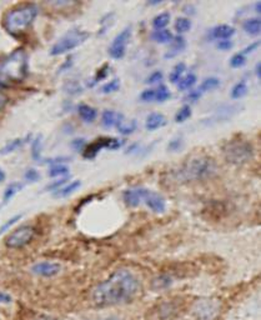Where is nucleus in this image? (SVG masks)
Returning <instances> with one entry per match:
<instances>
[{
	"mask_svg": "<svg viewBox=\"0 0 261 320\" xmlns=\"http://www.w3.org/2000/svg\"><path fill=\"white\" fill-rule=\"evenodd\" d=\"M140 100L144 103H152L155 101V89H145L140 94Z\"/></svg>",
	"mask_w": 261,
	"mask_h": 320,
	"instance_id": "obj_45",
	"label": "nucleus"
},
{
	"mask_svg": "<svg viewBox=\"0 0 261 320\" xmlns=\"http://www.w3.org/2000/svg\"><path fill=\"white\" fill-rule=\"evenodd\" d=\"M8 86H9V83H8V80L5 79V78L3 77L2 74H0V90H3V89H7Z\"/></svg>",
	"mask_w": 261,
	"mask_h": 320,
	"instance_id": "obj_53",
	"label": "nucleus"
},
{
	"mask_svg": "<svg viewBox=\"0 0 261 320\" xmlns=\"http://www.w3.org/2000/svg\"><path fill=\"white\" fill-rule=\"evenodd\" d=\"M71 65H73V58L70 57V58H68V59L64 62V64H63L62 67L59 68V73H63L64 70L69 69V68H71Z\"/></svg>",
	"mask_w": 261,
	"mask_h": 320,
	"instance_id": "obj_51",
	"label": "nucleus"
},
{
	"mask_svg": "<svg viewBox=\"0 0 261 320\" xmlns=\"http://www.w3.org/2000/svg\"><path fill=\"white\" fill-rule=\"evenodd\" d=\"M201 95H202V94L200 93V91L197 90V89H191V90H190L189 93L186 94L185 100L186 101H192V103H195V101H197L200 98H201Z\"/></svg>",
	"mask_w": 261,
	"mask_h": 320,
	"instance_id": "obj_48",
	"label": "nucleus"
},
{
	"mask_svg": "<svg viewBox=\"0 0 261 320\" xmlns=\"http://www.w3.org/2000/svg\"><path fill=\"white\" fill-rule=\"evenodd\" d=\"M141 203H144L152 213L162 214L166 210V200L160 193L146 188H139Z\"/></svg>",
	"mask_w": 261,
	"mask_h": 320,
	"instance_id": "obj_10",
	"label": "nucleus"
},
{
	"mask_svg": "<svg viewBox=\"0 0 261 320\" xmlns=\"http://www.w3.org/2000/svg\"><path fill=\"white\" fill-rule=\"evenodd\" d=\"M186 49V40L183 35H176L174 36L173 40L170 43V48L168 49L164 58L165 59H174V58L178 57L179 54L183 53Z\"/></svg>",
	"mask_w": 261,
	"mask_h": 320,
	"instance_id": "obj_16",
	"label": "nucleus"
},
{
	"mask_svg": "<svg viewBox=\"0 0 261 320\" xmlns=\"http://www.w3.org/2000/svg\"><path fill=\"white\" fill-rule=\"evenodd\" d=\"M119 89H120V79L114 78V79L105 83L104 85L101 86L100 90H101L102 94H112V93H115V91H118Z\"/></svg>",
	"mask_w": 261,
	"mask_h": 320,
	"instance_id": "obj_38",
	"label": "nucleus"
},
{
	"mask_svg": "<svg viewBox=\"0 0 261 320\" xmlns=\"http://www.w3.org/2000/svg\"><path fill=\"white\" fill-rule=\"evenodd\" d=\"M242 29L247 35L257 36L261 31V20L260 18H250L242 23Z\"/></svg>",
	"mask_w": 261,
	"mask_h": 320,
	"instance_id": "obj_21",
	"label": "nucleus"
},
{
	"mask_svg": "<svg viewBox=\"0 0 261 320\" xmlns=\"http://www.w3.org/2000/svg\"><path fill=\"white\" fill-rule=\"evenodd\" d=\"M163 79H164V73L162 72V70H155V72H152L151 74L147 75V78L145 79V83L146 84H158V83H162Z\"/></svg>",
	"mask_w": 261,
	"mask_h": 320,
	"instance_id": "obj_41",
	"label": "nucleus"
},
{
	"mask_svg": "<svg viewBox=\"0 0 261 320\" xmlns=\"http://www.w3.org/2000/svg\"><path fill=\"white\" fill-rule=\"evenodd\" d=\"M123 200L129 208H136L141 204L140 199V191L139 188H133V189H126L123 193Z\"/></svg>",
	"mask_w": 261,
	"mask_h": 320,
	"instance_id": "obj_18",
	"label": "nucleus"
},
{
	"mask_svg": "<svg viewBox=\"0 0 261 320\" xmlns=\"http://www.w3.org/2000/svg\"><path fill=\"white\" fill-rule=\"evenodd\" d=\"M125 144V141L120 140L117 138H100L93 141L91 144H88L86 148L84 149L83 156L85 159H94L96 158L97 154L102 150V149H110V150H118L121 146Z\"/></svg>",
	"mask_w": 261,
	"mask_h": 320,
	"instance_id": "obj_9",
	"label": "nucleus"
},
{
	"mask_svg": "<svg viewBox=\"0 0 261 320\" xmlns=\"http://www.w3.org/2000/svg\"><path fill=\"white\" fill-rule=\"evenodd\" d=\"M166 124H168V120H166L165 115L162 114V113H150L146 117V119H145V129L147 132H155L158 129H162Z\"/></svg>",
	"mask_w": 261,
	"mask_h": 320,
	"instance_id": "obj_15",
	"label": "nucleus"
},
{
	"mask_svg": "<svg viewBox=\"0 0 261 320\" xmlns=\"http://www.w3.org/2000/svg\"><path fill=\"white\" fill-rule=\"evenodd\" d=\"M247 91H249V88H247L246 81L240 80L237 81L233 88H231L230 96L233 100H240V99H242L245 95H246Z\"/></svg>",
	"mask_w": 261,
	"mask_h": 320,
	"instance_id": "obj_24",
	"label": "nucleus"
},
{
	"mask_svg": "<svg viewBox=\"0 0 261 320\" xmlns=\"http://www.w3.org/2000/svg\"><path fill=\"white\" fill-rule=\"evenodd\" d=\"M24 184L20 182H13L5 188L4 193H3V203L8 204L20 190H23Z\"/></svg>",
	"mask_w": 261,
	"mask_h": 320,
	"instance_id": "obj_23",
	"label": "nucleus"
},
{
	"mask_svg": "<svg viewBox=\"0 0 261 320\" xmlns=\"http://www.w3.org/2000/svg\"><path fill=\"white\" fill-rule=\"evenodd\" d=\"M260 46V41L259 40H256V41H252V43H250L249 45L246 46V48H244L242 49V51L241 53L245 55V57H246L247 54H251V53H254L255 50H256L257 48H259Z\"/></svg>",
	"mask_w": 261,
	"mask_h": 320,
	"instance_id": "obj_49",
	"label": "nucleus"
},
{
	"mask_svg": "<svg viewBox=\"0 0 261 320\" xmlns=\"http://www.w3.org/2000/svg\"><path fill=\"white\" fill-rule=\"evenodd\" d=\"M192 23L189 18L185 17H180L175 20V24H174V29L178 33V35H183V34L188 33V31L191 29Z\"/></svg>",
	"mask_w": 261,
	"mask_h": 320,
	"instance_id": "obj_30",
	"label": "nucleus"
},
{
	"mask_svg": "<svg viewBox=\"0 0 261 320\" xmlns=\"http://www.w3.org/2000/svg\"><path fill=\"white\" fill-rule=\"evenodd\" d=\"M69 160H70L69 156H55V158L43 159L40 163H44V164H49V165H55V164H65V163L69 162Z\"/></svg>",
	"mask_w": 261,
	"mask_h": 320,
	"instance_id": "obj_46",
	"label": "nucleus"
},
{
	"mask_svg": "<svg viewBox=\"0 0 261 320\" xmlns=\"http://www.w3.org/2000/svg\"><path fill=\"white\" fill-rule=\"evenodd\" d=\"M185 72H186V64L184 62H180L178 63V64L174 65L173 70H171L170 74H169V80H170V83L178 84L179 80L184 77V73Z\"/></svg>",
	"mask_w": 261,
	"mask_h": 320,
	"instance_id": "obj_28",
	"label": "nucleus"
},
{
	"mask_svg": "<svg viewBox=\"0 0 261 320\" xmlns=\"http://www.w3.org/2000/svg\"><path fill=\"white\" fill-rule=\"evenodd\" d=\"M216 48L221 51H228L234 48V41L231 39H228V40H218Z\"/></svg>",
	"mask_w": 261,
	"mask_h": 320,
	"instance_id": "obj_47",
	"label": "nucleus"
},
{
	"mask_svg": "<svg viewBox=\"0 0 261 320\" xmlns=\"http://www.w3.org/2000/svg\"><path fill=\"white\" fill-rule=\"evenodd\" d=\"M139 290L140 280L138 277L128 269H119L94 288L91 300L100 308L120 305L133 300Z\"/></svg>",
	"mask_w": 261,
	"mask_h": 320,
	"instance_id": "obj_1",
	"label": "nucleus"
},
{
	"mask_svg": "<svg viewBox=\"0 0 261 320\" xmlns=\"http://www.w3.org/2000/svg\"><path fill=\"white\" fill-rule=\"evenodd\" d=\"M255 12H256L257 14H260L261 13V3L260 2L255 3Z\"/></svg>",
	"mask_w": 261,
	"mask_h": 320,
	"instance_id": "obj_57",
	"label": "nucleus"
},
{
	"mask_svg": "<svg viewBox=\"0 0 261 320\" xmlns=\"http://www.w3.org/2000/svg\"><path fill=\"white\" fill-rule=\"evenodd\" d=\"M192 112H191V108H190V105H188V104H185V105H183L180 108V109L176 112L175 114V122L178 123V124H181V123H185L186 120L189 119L190 117H191Z\"/></svg>",
	"mask_w": 261,
	"mask_h": 320,
	"instance_id": "obj_35",
	"label": "nucleus"
},
{
	"mask_svg": "<svg viewBox=\"0 0 261 320\" xmlns=\"http://www.w3.org/2000/svg\"><path fill=\"white\" fill-rule=\"evenodd\" d=\"M168 151L171 153H176V151H180L184 148V139L183 136H175V138L171 139L168 144Z\"/></svg>",
	"mask_w": 261,
	"mask_h": 320,
	"instance_id": "obj_39",
	"label": "nucleus"
},
{
	"mask_svg": "<svg viewBox=\"0 0 261 320\" xmlns=\"http://www.w3.org/2000/svg\"><path fill=\"white\" fill-rule=\"evenodd\" d=\"M91 320H121L120 318L114 315H110V316H104V318H97V319H91Z\"/></svg>",
	"mask_w": 261,
	"mask_h": 320,
	"instance_id": "obj_55",
	"label": "nucleus"
},
{
	"mask_svg": "<svg viewBox=\"0 0 261 320\" xmlns=\"http://www.w3.org/2000/svg\"><path fill=\"white\" fill-rule=\"evenodd\" d=\"M124 120H125V117L123 113L117 112V110L107 109L101 113V125L105 129L118 128Z\"/></svg>",
	"mask_w": 261,
	"mask_h": 320,
	"instance_id": "obj_12",
	"label": "nucleus"
},
{
	"mask_svg": "<svg viewBox=\"0 0 261 320\" xmlns=\"http://www.w3.org/2000/svg\"><path fill=\"white\" fill-rule=\"evenodd\" d=\"M39 15V7L34 3H22L10 8L2 19V25L8 34L17 36L24 33L35 22Z\"/></svg>",
	"mask_w": 261,
	"mask_h": 320,
	"instance_id": "obj_2",
	"label": "nucleus"
},
{
	"mask_svg": "<svg viewBox=\"0 0 261 320\" xmlns=\"http://www.w3.org/2000/svg\"><path fill=\"white\" fill-rule=\"evenodd\" d=\"M63 89H64V91L68 95L71 96L79 95V94L83 93L84 90L83 85H81L78 80H68L67 83L64 84V86H63Z\"/></svg>",
	"mask_w": 261,
	"mask_h": 320,
	"instance_id": "obj_31",
	"label": "nucleus"
},
{
	"mask_svg": "<svg viewBox=\"0 0 261 320\" xmlns=\"http://www.w3.org/2000/svg\"><path fill=\"white\" fill-rule=\"evenodd\" d=\"M171 283H173V279L169 275H159V277L152 280V288L155 290H162L170 287Z\"/></svg>",
	"mask_w": 261,
	"mask_h": 320,
	"instance_id": "obj_33",
	"label": "nucleus"
},
{
	"mask_svg": "<svg viewBox=\"0 0 261 320\" xmlns=\"http://www.w3.org/2000/svg\"><path fill=\"white\" fill-rule=\"evenodd\" d=\"M235 33L236 29L231 27V25L220 24L216 25L215 28H213L209 31V36L210 39H214V40H228V39L233 38Z\"/></svg>",
	"mask_w": 261,
	"mask_h": 320,
	"instance_id": "obj_14",
	"label": "nucleus"
},
{
	"mask_svg": "<svg viewBox=\"0 0 261 320\" xmlns=\"http://www.w3.org/2000/svg\"><path fill=\"white\" fill-rule=\"evenodd\" d=\"M8 101H9L8 96L5 95L4 93H0V110H3L5 106H7Z\"/></svg>",
	"mask_w": 261,
	"mask_h": 320,
	"instance_id": "obj_52",
	"label": "nucleus"
},
{
	"mask_svg": "<svg viewBox=\"0 0 261 320\" xmlns=\"http://www.w3.org/2000/svg\"><path fill=\"white\" fill-rule=\"evenodd\" d=\"M136 128H138V122L134 119L129 123H126L125 120H124V122L121 123L120 125H119L117 129L119 130V133H120L121 135H130V134H133L134 132H135Z\"/></svg>",
	"mask_w": 261,
	"mask_h": 320,
	"instance_id": "obj_34",
	"label": "nucleus"
},
{
	"mask_svg": "<svg viewBox=\"0 0 261 320\" xmlns=\"http://www.w3.org/2000/svg\"><path fill=\"white\" fill-rule=\"evenodd\" d=\"M255 75L259 79L261 78V63H256V65H255Z\"/></svg>",
	"mask_w": 261,
	"mask_h": 320,
	"instance_id": "obj_54",
	"label": "nucleus"
},
{
	"mask_svg": "<svg viewBox=\"0 0 261 320\" xmlns=\"http://www.w3.org/2000/svg\"><path fill=\"white\" fill-rule=\"evenodd\" d=\"M5 179H7V175H5V172L2 169V168H0V183L5 182Z\"/></svg>",
	"mask_w": 261,
	"mask_h": 320,
	"instance_id": "obj_56",
	"label": "nucleus"
},
{
	"mask_svg": "<svg viewBox=\"0 0 261 320\" xmlns=\"http://www.w3.org/2000/svg\"><path fill=\"white\" fill-rule=\"evenodd\" d=\"M62 272V265L55 261H39L31 266V273L38 277L53 278Z\"/></svg>",
	"mask_w": 261,
	"mask_h": 320,
	"instance_id": "obj_11",
	"label": "nucleus"
},
{
	"mask_svg": "<svg viewBox=\"0 0 261 320\" xmlns=\"http://www.w3.org/2000/svg\"><path fill=\"white\" fill-rule=\"evenodd\" d=\"M215 172V160L209 156H199V158L189 160L185 164L174 170L173 177L179 183L201 182V180L213 177Z\"/></svg>",
	"mask_w": 261,
	"mask_h": 320,
	"instance_id": "obj_3",
	"label": "nucleus"
},
{
	"mask_svg": "<svg viewBox=\"0 0 261 320\" xmlns=\"http://www.w3.org/2000/svg\"><path fill=\"white\" fill-rule=\"evenodd\" d=\"M150 38L152 41L158 44H170L174 38V34L168 29H162V30H154L150 34Z\"/></svg>",
	"mask_w": 261,
	"mask_h": 320,
	"instance_id": "obj_22",
	"label": "nucleus"
},
{
	"mask_svg": "<svg viewBox=\"0 0 261 320\" xmlns=\"http://www.w3.org/2000/svg\"><path fill=\"white\" fill-rule=\"evenodd\" d=\"M171 20V15L170 13L168 12H163L160 14H158L156 17L152 19L151 25L154 28V30H162V29H166L169 24H170Z\"/></svg>",
	"mask_w": 261,
	"mask_h": 320,
	"instance_id": "obj_25",
	"label": "nucleus"
},
{
	"mask_svg": "<svg viewBox=\"0 0 261 320\" xmlns=\"http://www.w3.org/2000/svg\"><path fill=\"white\" fill-rule=\"evenodd\" d=\"M81 187V182L80 180H71V182L67 183L64 187H62L60 189H58L57 191H54V198L58 199H63V198H68L71 194L75 193L79 188Z\"/></svg>",
	"mask_w": 261,
	"mask_h": 320,
	"instance_id": "obj_19",
	"label": "nucleus"
},
{
	"mask_svg": "<svg viewBox=\"0 0 261 320\" xmlns=\"http://www.w3.org/2000/svg\"><path fill=\"white\" fill-rule=\"evenodd\" d=\"M90 38V33L79 28H73L64 34L60 39H58L57 43L50 48V55L51 57H59L73 51L81 44L85 43Z\"/></svg>",
	"mask_w": 261,
	"mask_h": 320,
	"instance_id": "obj_6",
	"label": "nucleus"
},
{
	"mask_svg": "<svg viewBox=\"0 0 261 320\" xmlns=\"http://www.w3.org/2000/svg\"><path fill=\"white\" fill-rule=\"evenodd\" d=\"M197 77L194 74V73H189V74L184 75L179 83L176 84L178 85V89L180 91H186V90H191L194 88V85L196 84Z\"/></svg>",
	"mask_w": 261,
	"mask_h": 320,
	"instance_id": "obj_26",
	"label": "nucleus"
},
{
	"mask_svg": "<svg viewBox=\"0 0 261 320\" xmlns=\"http://www.w3.org/2000/svg\"><path fill=\"white\" fill-rule=\"evenodd\" d=\"M24 179L29 183H36L40 180V173L36 169H34V168H29V169H26V172L24 173Z\"/></svg>",
	"mask_w": 261,
	"mask_h": 320,
	"instance_id": "obj_40",
	"label": "nucleus"
},
{
	"mask_svg": "<svg viewBox=\"0 0 261 320\" xmlns=\"http://www.w3.org/2000/svg\"><path fill=\"white\" fill-rule=\"evenodd\" d=\"M86 145H88V143H86V139L84 138H76L70 143V146L74 149V150L81 151V153H83L84 149L86 148Z\"/></svg>",
	"mask_w": 261,
	"mask_h": 320,
	"instance_id": "obj_44",
	"label": "nucleus"
},
{
	"mask_svg": "<svg viewBox=\"0 0 261 320\" xmlns=\"http://www.w3.org/2000/svg\"><path fill=\"white\" fill-rule=\"evenodd\" d=\"M41 151H43V135L39 134V135L34 136L30 141V154L34 162L40 163L43 160Z\"/></svg>",
	"mask_w": 261,
	"mask_h": 320,
	"instance_id": "obj_20",
	"label": "nucleus"
},
{
	"mask_svg": "<svg viewBox=\"0 0 261 320\" xmlns=\"http://www.w3.org/2000/svg\"><path fill=\"white\" fill-rule=\"evenodd\" d=\"M69 172L70 169L67 164H55L50 165L47 175L50 178H64L69 177Z\"/></svg>",
	"mask_w": 261,
	"mask_h": 320,
	"instance_id": "obj_27",
	"label": "nucleus"
},
{
	"mask_svg": "<svg viewBox=\"0 0 261 320\" xmlns=\"http://www.w3.org/2000/svg\"><path fill=\"white\" fill-rule=\"evenodd\" d=\"M38 320H54L53 318H49V316H40Z\"/></svg>",
	"mask_w": 261,
	"mask_h": 320,
	"instance_id": "obj_59",
	"label": "nucleus"
},
{
	"mask_svg": "<svg viewBox=\"0 0 261 320\" xmlns=\"http://www.w3.org/2000/svg\"><path fill=\"white\" fill-rule=\"evenodd\" d=\"M34 237H35V228L31 225H22L8 235L5 245L9 249H22L30 244Z\"/></svg>",
	"mask_w": 261,
	"mask_h": 320,
	"instance_id": "obj_7",
	"label": "nucleus"
},
{
	"mask_svg": "<svg viewBox=\"0 0 261 320\" xmlns=\"http://www.w3.org/2000/svg\"><path fill=\"white\" fill-rule=\"evenodd\" d=\"M29 62L24 49H17L0 62V74L7 80L22 81L28 77Z\"/></svg>",
	"mask_w": 261,
	"mask_h": 320,
	"instance_id": "obj_4",
	"label": "nucleus"
},
{
	"mask_svg": "<svg viewBox=\"0 0 261 320\" xmlns=\"http://www.w3.org/2000/svg\"><path fill=\"white\" fill-rule=\"evenodd\" d=\"M247 63V58L245 57L244 54L240 51V53H236L234 54L233 57L230 58V62H229V64H230L231 68H234V69H240V68L245 67Z\"/></svg>",
	"mask_w": 261,
	"mask_h": 320,
	"instance_id": "obj_36",
	"label": "nucleus"
},
{
	"mask_svg": "<svg viewBox=\"0 0 261 320\" xmlns=\"http://www.w3.org/2000/svg\"><path fill=\"white\" fill-rule=\"evenodd\" d=\"M131 25H128L118 33L115 35V38L113 39V41L110 43L109 49H108V53H109L110 58L114 60H120L123 59L126 55V50H128L129 41L131 39Z\"/></svg>",
	"mask_w": 261,
	"mask_h": 320,
	"instance_id": "obj_8",
	"label": "nucleus"
},
{
	"mask_svg": "<svg viewBox=\"0 0 261 320\" xmlns=\"http://www.w3.org/2000/svg\"><path fill=\"white\" fill-rule=\"evenodd\" d=\"M12 300L13 299L12 296H10V294L0 290V304H10L12 303Z\"/></svg>",
	"mask_w": 261,
	"mask_h": 320,
	"instance_id": "obj_50",
	"label": "nucleus"
},
{
	"mask_svg": "<svg viewBox=\"0 0 261 320\" xmlns=\"http://www.w3.org/2000/svg\"><path fill=\"white\" fill-rule=\"evenodd\" d=\"M219 85H220V79H219V78L209 77L201 81V84L199 85L197 90H199L201 94H204V93H207V91L215 90L216 88H219Z\"/></svg>",
	"mask_w": 261,
	"mask_h": 320,
	"instance_id": "obj_29",
	"label": "nucleus"
},
{
	"mask_svg": "<svg viewBox=\"0 0 261 320\" xmlns=\"http://www.w3.org/2000/svg\"><path fill=\"white\" fill-rule=\"evenodd\" d=\"M79 118L86 124H91L96 120L97 110L94 106L88 105V104H79L78 105Z\"/></svg>",
	"mask_w": 261,
	"mask_h": 320,
	"instance_id": "obj_17",
	"label": "nucleus"
},
{
	"mask_svg": "<svg viewBox=\"0 0 261 320\" xmlns=\"http://www.w3.org/2000/svg\"><path fill=\"white\" fill-rule=\"evenodd\" d=\"M22 218H23V214H17V215H14V217L10 218V219H8L7 222H5L4 224H3L2 227H0V234L5 233L7 230H9L10 228H12L13 225L17 224V223L19 222V220L22 219Z\"/></svg>",
	"mask_w": 261,
	"mask_h": 320,
	"instance_id": "obj_42",
	"label": "nucleus"
},
{
	"mask_svg": "<svg viewBox=\"0 0 261 320\" xmlns=\"http://www.w3.org/2000/svg\"><path fill=\"white\" fill-rule=\"evenodd\" d=\"M109 72H110V65L109 64H104L101 68H100L99 70L96 72V74H95L94 79L91 80V83L89 84V86H94L96 85L99 81L107 79V77L109 75Z\"/></svg>",
	"mask_w": 261,
	"mask_h": 320,
	"instance_id": "obj_37",
	"label": "nucleus"
},
{
	"mask_svg": "<svg viewBox=\"0 0 261 320\" xmlns=\"http://www.w3.org/2000/svg\"><path fill=\"white\" fill-rule=\"evenodd\" d=\"M171 98V91L164 84H160L156 89H155V101L158 103H165Z\"/></svg>",
	"mask_w": 261,
	"mask_h": 320,
	"instance_id": "obj_32",
	"label": "nucleus"
},
{
	"mask_svg": "<svg viewBox=\"0 0 261 320\" xmlns=\"http://www.w3.org/2000/svg\"><path fill=\"white\" fill-rule=\"evenodd\" d=\"M162 3V0H151V2H149V5H159Z\"/></svg>",
	"mask_w": 261,
	"mask_h": 320,
	"instance_id": "obj_58",
	"label": "nucleus"
},
{
	"mask_svg": "<svg viewBox=\"0 0 261 320\" xmlns=\"http://www.w3.org/2000/svg\"><path fill=\"white\" fill-rule=\"evenodd\" d=\"M31 139H33V135H31V134H28V135L22 136V138H15V139H12V140L7 141V144L0 149V155H9V154L15 153L17 150L22 149L24 145L30 143Z\"/></svg>",
	"mask_w": 261,
	"mask_h": 320,
	"instance_id": "obj_13",
	"label": "nucleus"
},
{
	"mask_svg": "<svg viewBox=\"0 0 261 320\" xmlns=\"http://www.w3.org/2000/svg\"><path fill=\"white\" fill-rule=\"evenodd\" d=\"M224 158L229 164L242 165L254 158V145L245 139L230 140L223 148Z\"/></svg>",
	"mask_w": 261,
	"mask_h": 320,
	"instance_id": "obj_5",
	"label": "nucleus"
},
{
	"mask_svg": "<svg viewBox=\"0 0 261 320\" xmlns=\"http://www.w3.org/2000/svg\"><path fill=\"white\" fill-rule=\"evenodd\" d=\"M69 177H64V178H59V179L54 180V182L50 183L49 185L46 187V190H50V191H57L58 189H60L62 187H64L67 183H69Z\"/></svg>",
	"mask_w": 261,
	"mask_h": 320,
	"instance_id": "obj_43",
	"label": "nucleus"
}]
</instances>
